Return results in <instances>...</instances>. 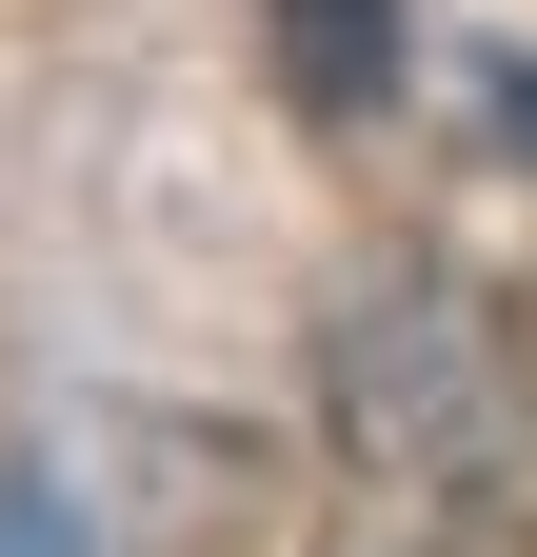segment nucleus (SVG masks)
<instances>
[{
  "label": "nucleus",
  "instance_id": "obj_1",
  "mask_svg": "<svg viewBox=\"0 0 537 557\" xmlns=\"http://www.w3.org/2000/svg\"><path fill=\"white\" fill-rule=\"evenodd\" d=\"M319 438H339V478H458V498H498L517 438H537V359H517V319L478 278L378 259L319 319Z\"/></svg>",
  "mask_w": 537,
  "mask_h": 557
},
{
  "label": "nucleus",
  "instance_id": "obj_2",
  "mask_svg": "<svg viewBox=\"0 0 537 557\" xmlns=\"http://www.w3.org/2000/svg\"><path fill=\"white\" fill-rule=\"evenodd\" d=\"M259 60H279L299 120H378L398 60H419V21H398V0H259Z\"/></svg>",
  "mask_w": 537,
  "mask_h": 557
},
{
  "label": "nucleus",
  "instance_id": "obj_3",
  "mask_svg": "<svg viewBox=\"0 0 537 557\" xmlns=\"http://www.w3.org/2000/svg\"><path fill=\"white\" fill-rule=\"evenodd\" d=\"M319 557H517V518L458 498V478H359V498L319 518Z\"/></svg>",
  "mask_w": 537,
  "mask_h": 557
},
{
  "label": "nucleus",
  "instance_id": "obj_4",
  "mask_svg": "<svg viewBox=\"0 0 537 557\" xmlns=\"http://www.w3.org/2000/svg\"><path fill=\"white\" fill-rule=\"evenodd\" d=\"M498 100H517V139H537V60H498Z\"/></svg>",
  "mask_w": 537,
  "mask_h": 557
},
{
  "label": "nucleus",
  "instance_id": "obj_5",
  "mask_svg": "<svg viewBox=\"0 0 537 557\" xmlns=\"http://www.w3.org/2000/svg\"><path fill=\"white\" fill-rule=\"evenodd\" d=\"M0 557H60V518H0Z\"/></svg>",
  "mask_w": 537,
  "mask_h": 557
}]
</instances>
